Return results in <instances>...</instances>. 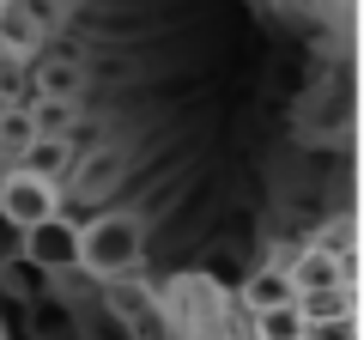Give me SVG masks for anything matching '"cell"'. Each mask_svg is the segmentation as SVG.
<instances>
[{
  "label": "cell",
  "instance_id": "3957f363",
  "mask_svg": "<svg viewBox=\"0 0 364 340\" xmlns=\"http://www.w3.org/2000/svg\"><path fill=\"white\" fill-rule=\"evenodd\" d=\"M18 255H25L37 274H73L79 267V225L67 219V213L31 225V231H18Z\"/></svg>",
  "mask_w": 364,
  "mask_h": 340
},
{
  "label": "cell",
  "instance_id": "8fae6325",
  "mask_svg": "<svg viewBox=\"0 0 364 340\" xmlns=\"http://www.w3.org/2000/svg\"><path fill=\"white\" fill-rule=\"evenodd\" d=\"M255 340H304V316H298V304L261 310V316H255Z\"/></svg>",
  "mask_w": 364,
  "mask_h": 340
},
{
  "label": "cell",
  "instance_id": "277c9868",
  "mask_svg": "<svg viewBox=\"0 0 364 340\" xmlns=\"http://www.w3.org/2000/svg\"><path fill=\"white\" fill-rule=\"evenodd\" d=\"M73 164H79L73 140H55V134H37V140H31L25 152L13 158V170H18V176H37V183H55V176H67Z\"/></svg>",
  "mask_w": 364,
  "mask_h": 340
},
{
  "label": "cell",
  "instance_id": "ba28073f",
  "mask_svg": "<svg viewBox=\"0 0 364 340\" xmlns=\"http://www.w3.org/2000/svg\"><path fill=\"white\" fill-rule=\"evenodd\" d=\"M0 292L18 298V304H37V298H49V274H37V267L13 249V255H0Z\"/></svg>",
  "mask_w": 364,
  "mask_h": 340
},
{
  "label": "cell",
  "instance_id": "7c38bea8",
  "mask_svg": "<svg viewBox=\"0 0 364 340\" xmlns=\"http://www.w3.org/2000/svg\"><path fill=\"white\" fill-rule=\"evenodd\" d=\"M304 340H358V316H340V322H310Z\"/></svg>",
  "mask_w": 364,
  "mask_h": 340
},
{
  "label": "cell",
  "instance_id": "30bf717a",
  "mask_svg": "<svg viewBox=\"0 0 364 340\" xmlns=\"http://www.w3.org/2000/svg\"><path fill=\"white\" fill-rule=\"evenodd\" d=\"M37 140V122H31V104H0V158H18Z\"/></svg>",
  "mask_w": 364,
  "mask_h": 340
},
{
  "label": "cell",
  "instance_id": "8992f818",
  "mask_svg": "<svg viewBox=\"0 0 364 340\" xmlns=\"http://www.w3.org/2000/svg\"><path fill=\"white\" fill-rule=\"evenodd\" d=\"M237 298H243L249 316H261V310H279V304H298V292H291L286 267H249L243 286H237Z\"/></svg>",
  "mask_w": 364,
  "mask_h": 340
},
{
  "label": "cell",
  "instance_id": "6da1fadb",
  "mask_svg": "<svg viewBox=\"0 0 364 340\" xmlns=\"http://www.w3.org/2000/svg\"><path fill=\"white\" fill-rule=\"evenodd\" d=\"M146 262V219L140 213H97V219L79 225V267L91 280H134Z\"/></svg>",
  "mask_w": 364,
  "mask_h": 340
},
{
  "label": "cell",
  "instance_id": "5b68a950",
  "mask_svg": "<svg viewBox=\"0 0 364 340\" xmlns=\"http://www.w3.org/2000/svg\"><path fill=\"white\" fill-rule=\"evenodd\" d=\"M43 49V18L31 13L25 0H0V55L6 61H25Z\"/></svg>",
  "mask_w": 364,
  "mask_h": 340
},
{
  "label": "cell",
  "instance_id": "9c48e42d",
  "mask_svg": "<svg viewBox=\"0 0 364 340\" xmlns=\"http://www.w3.org/2000/svg\"><path fill=\"white\" fill-rule=\"evenodd\" d=\"M358 310V298H352V286H328V292H298V316L304 328L310 322H340V316Z\"/></svg>",
  "mask_w": 364,
  "mask_h": 340
},
{
  "label": "cell",
  "instance_id": "52a82bcc",
  "mask_svg": "<svg viewBox=\"0 0 364 340\" xmlns=\"http://www.w3.org/2000/svg\"><path fill=\"white\" fill-rule=\"evenodd\" d=\"M79 85H85V67L67 61V55H55V61L37 67V104H73Z\"/></svg>",
  "mask_w": 364,
  "mask_h": 340
},
{
  "label": "cell",
  "instance_id": "7a4b0ae2",
  "mask_svg": "<svg viewBox=\"0 0 364 340\" xmlns=\"http://www.w3.org/2000/svg\"><path fill=\"white\" fill-rule=\"evenodd\" d=\"M61 213V188L55 183H37V176H18V170H6L0 176V225L6 231H31V225L55 219Z\"/></svg>",
  "mask_w": 364,
  "mask_h": 340
}]
</instances>
